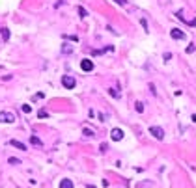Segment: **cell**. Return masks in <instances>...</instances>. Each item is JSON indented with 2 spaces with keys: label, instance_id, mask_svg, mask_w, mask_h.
I'll return each mask as SVG.
<instances>
[{
  "label": "cell",
  "instance_id": "cell-1",
  "mask_svg": "<svg viewBox=\"0 0 196 188\" xmlns=\"http://www.w3.org/2000/svg\"><path fill=\"white\" fill-rule=\"evenodd\" d=\"M13 121H15V114L13 112H7V110L0 112V123H13Z\"/></svg>",
  "mask_w": 196,
  "mask_h": 188
},
{
  "label": "cell",
  "instance_id": "cell-9",
  "mask_svg": "<svg viewBox=\"0 0 196 188\" xmlns=\"http://www.w3.org/2000/svg\"><path fill=\"white\" fill-rule=\"evenodd\" d=\"M0 32H2V39H4V41L10 39V30H7V28H0Z\"/></svg>",
  "mask_w": 196,
  "mask_h": 188
},
{
  "label": "cell",
  "instance_id": "cell-14",
  "mask_svg": "<svg viewBox=\"0 0 196 188\" xmlns=\"http://www.w3.org/2000/svg\"><path fill=\"white\" fill-rule=\"evenodd\" d=\"M30 110H32L30 104H22V112H24V114H30Z\"/></svg>",
  "mask_w": 196,
  "mask_h": 188
},
{
  "label": "cell",
  "instance_id": "cell-22",
  "mask_svg": "<svg viewBox=\"0 0 196 188\" xmlns=\"http://www.w3.org/2000/svg\"><path fill=\"white\" fill-rule=\"evenodd\" d=\"M86 188H97V186H93V185H88V186H86Z\"/></svg>",
  "mask_w": 196,
  "mask_h": 188
},
{
  "label": "cell",
  "instance_id": "cell-6",
  "mask_svg": "<svg viewBox=\"0 0 196 188\" xmlns=\"http://www.w3.org/2000/svg\"><path fill=\"white\" fill-rule=\"evenodd\" d=\"M110 138L114 140V142H120V140L123 138V131H121V128H112L110 131Z\"/></svg>",
  "mask_w": 196,
  "mask_h": 188
},
{
  "label": "cell",
  "instance_id": "cell-4",
  "mask_svg": "<svg viewBox=\"0 0 196 188\" xmlns=\"http://www.w3.org/2000/svg\"><path fill=\"white\" fill-rule=\"evenodd\" d=\"M150 132L155 136L157 140H163V138H164V131H163L161 127H150Z\"/></svg>",
  "mask_w": 196,
  "mask_h": 188
},
{
  "label": "cell",
  "instance_id": "cell-3",
  "mask_svg": "<svg viewBox=\"0 0 196 188\" xmlns=\"http://www.w3.org/2000/svg\"><path fill=\"white\" fill-rule=\"evenodd\" d=\"M170 36L174 37V39H178V41H183L187 36H185V32H181L179 28H174V30H170Z\"/></svg>",
  "mask_w": 196,
  "mask_h": 188
},
{
  "label": "cell",
  "instance_id": "cell-18",
  "mask_svg": "<svg viewBox=\"0 0 196 188\" xmlns=\"http://www.w3.org/2000/svg\"><path fill=\"white\" fill-rule=\"evenodd\" d=\"M82 132H84V134H86V136H93V132H92V131H90V128H82Z\"/></svg>",
  "mask_w": 196,
  "mask_h": 188
},
{
  "label": "cell",
  "instance_id": "cell-10",
  "mask_svg": "<svg viewBox=\"0 0 196 188\" xmlns=\"http://www.w3.org/2000/svg\"><path fill=\"white\" fill-rule=\"evenodd\" d=\"M135 110L138 114H142L144 112V103H140V101H138V103H135Z\"/></svg>",
  "mask_w": 196,
  "mask_h": 188
},
{
  "label": "cell",
  "instance_id": "cell-12",
  "mask_svg": "<svg viewBox=\"0 0 196 188\" xmlns=\"http://www.w3.org/2000/svg\"><path fill=\"white\" fill-rule=\"evenodd\" d=\"M138 188H153V183H138Z\"/></svg>",
  "mask_w": 196,
  "mask_h": 188
},
{
  "label": "cell",
  "instance_id": "cell-7",
  "mask_svg": "<svg viewBox=\"0 0 196 188\" xmlns=\"http://www.w3.org/2000/svg\"><path fill=\"white\" fill-rule=\"evenodd\" d=\"M10 145L17 147V149H21V151H26V145H24V143H21V142H17V140H10Z\"/></svg>",
  "mask_w": 196,
  "mask_h": 188
},
{
  "label": "cell",
  "instance_id": "cell-13",
  "mask_svg": "<svg viewBox=\"0 0 196 188\" xmlns=\"http://www.w3.org/2000/svg\"><path fill=\"white\" fill-rule=\"evenodd\" d=\"M10 164H21V160L19 158H15V156H10V160H7Z\"/></svg>",
  "mask_w": 196,
  "mask_h": 188
},
{
  "label": "cell",
  "instance_id": "cell-19",
  "mask_svg": "<svg viewBox=\"0 0 196 188\" xmlns=\"http://www.w3.org/2000/svg\"><path fill=\"white\" fill-rule=\"evenodd\" d=\"M191 52H194V45H189V47H187V54H191Z\"/></svg>",
  "mask_w": 196,
  "mask_h": 188
},
{
  "label": "cell",
  "instance_id": "cell-11",
  "mask_svg": "<svg viewBox=\"0 0 196 188\" xmlns=\"http://www.w3.org/2000/svg\"><path fill=\"white\" fill-rule=\"evenodd\" d=\"M30 142H32V143H34V145H39V147H41V145H43V143H41V140H39V138H37V136H32V138H30Z\"/></svg>",
  "mask_w": 196,
  "mask_h": 188
},
{
  "label": "cell",
  "instance_id": "cell-5",
  "mask_svg": "<svg viewBox=\"0 0 196 188\" xmlns=\"http://www.w3.org/2000/svg\"><path fill=\"white\" fill-rule=\"evenodd\" d=\"M80 69H82V71H86V73L93 71V62L92 60H82L80 62Z\"/></svg>",
  "mask_w": 196,
  "mask_h": 188
},
{
  "label": "cell",
  "instance_id": "cell-17",
  "mask_svg": "<svg viewBox=\"0 0 196 188\" xmlns=\"http://www.w3.org/2000/svg\"><path fill=\"white\" fill-rule=\"evenodd\" d=\"M78 13H80V17H86V15H88V13H86V9H84V7H78Z\"/></svg>",
  "mask_w": 196,
  "mask_h": 188
},
{
  "label": "cell",
  "instance_id": "cell-20",
  "mask_svg": "<svg viewBox=\"0 0 196 188\" xmlns=\"http://www.w3.org/2000/svg\"><path fill=\"white\" fill-rule=\"evenodd\" d=\"M114 2L118 4V6H125V0H114Z\"/></svg>",
  "mask_w": 196,
  "mask_h": 188
},
{
  "label": "cell",
  "instance_id": "cell-8",
  "mask_svg": "<svg viewBox=\"0 0 196 188\" xmlns=\"http://www.w3.org/2000/svg\"><path fill=\"white\" fill-rule=\"evenodd\" d=\"M58 188H73V183L69 181V179H62L60 181V186Z\"/></svg>",
  "mask_w": 196,
  "mask_h": 188
},
{
  "label": "cell",
  "instance_id": "cell-16",
  "mask_svg": "<svg viewBox=\"0 0 196 188\" xmlns=\"http://www.w3.org/2000/svg\"><path fill=\"white\" fill-rule=\"evenodd\" d=\"M110 95L116 97V99H120V91H116V89H110Z\"/></svg>",
  "mask_w": 196,
  "mask_h": 188
},
{
  "label": "cell",
  "instance_id": "cell-2",
  "mask_svg": "<svg viewBox=\"0 0 196 188\" xmlns=\"http://www.w3.org/2000/svg\"><path fill=\"white\" fill-rule=\"evenodd\" d=\"M62 86H64V88H67V89H73L77 86V80L73 76H67V75H64L62 76Z\"/></svg>",
  "mask_w": 196,
  "mask_h": 188
},
{
  "label": "cell",
  "instance_id": "cell-21",
  "mask_svg": "<svg viewBox=\"0 0 196 188\" xmlns=\"http://www.w3.org/2000/svg\"><path fill=\"white\" fill-rule=\"evenodd\" d=\"M191 119H193V121H194V123H196V114H193V117H191Z\"/></svg>",
  "mask_w": 196,
  "mask_h": 188
},
{
  "label": "cell",
  "instance_id": "cell-15",
  "mask_svg": "<svg viewBox=\"0 0 196 188\" xmlns=\"http://www.w3.org/2000/svg\"><path fill=\"white\" fill-rule=\"evenodd\" d=\"M37 116H39V117H49V112H45V110H39V112H37Z\"/></svg>",
  "mask_w": 196,
  "mask_h": 188
}]
</instances>
